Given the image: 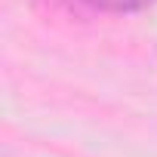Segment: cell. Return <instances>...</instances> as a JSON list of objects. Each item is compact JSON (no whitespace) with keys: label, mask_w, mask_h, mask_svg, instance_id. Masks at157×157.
<instances>
[{"label":"cell","mask_w":157,"mask_h":157,"mask_svg":"<svg viewBox=\"0 0 157 157\" xmlns=\"http://www.w3.org/2000/svg\"><path fill=\"white\" fill-rule=\"evenodd\" d=\"M86 3L93 10H99V13H117V16H123V13H139V10L151 6L154 0H86Z\"/></svg>","instance_id":"6da1fadb"}]
</instances>
